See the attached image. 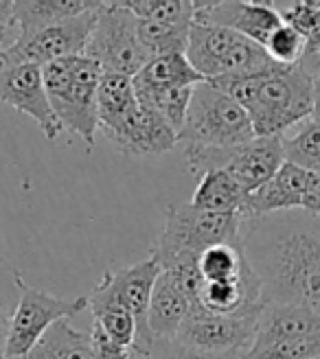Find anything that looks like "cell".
Returning <instances> with one entry per match:
<instances>
[{"label": "cell", "instance_id": "5bb4252c", "mask_svg": "<svg viewBox=\"0 0 320 359\" xmlns=\"http://www.w3.org/2000/svg\"><path fill=\"white\" fill-rule=\"evenodd\" d=\"M193 22L215 25L230 29L244 38L265 46L268 38L283 25L272 3H239V0H220V3H193Z\"/></svg>", "mask_w": 320, "mask_h": 359}, {"label": "cell", "instance_id": "f546056e", "mask_svg": "<svg viewBox=\"0 0 320 359\" xmlns=\"http://www.w3.org/2000/svg\"><path fill=\"white\" fill-rule=\"evenodd\" d=\"M320 357V335L255 342L246 359H312Z\"/></svg>", "mask_w": 320, "mask_h": 359}, {"label": "cell", "instance_id": "7a4b0ae2", "mask_svg": "<svg viewBox=\"0 0 320 359\" xmlns=\"http://www.w3.org/2000/svg\"><path fill=\"white\" fill-rule=\"evenodd\" d=\"M211 83L244 107L257 138L283 136L314 114L316 77L300 62L276 66L263 75L226 77Z\"/></svg>", "mask_w": 320, "mask_h": 359}, {"label": "cell", "instance_id": "6da1fadb", "mask_svg": "<svg viewBox=\"0 0 320 359\" xmlns=\"http://www.w3.org/2000/svg\"><path fill=\"white\" fill-rule=\"evenodd\" d=\"M239 241L265 304H300L320 313V217L296 208L241 219Z\"/></svg>", "mask_w": 320, "mask_h": 359}, {"label": "cell", "instance_id": "7c38bea8", "mask_svg": "<svg viewBox=\"0 0 320 359\" xmlns=\"http://www.w3.org/2000/svg\"><path fill=\"white\" fill-rule=\"evenodd\" d=\"M0 103L11 105L13 110L31 116L40 125L46 140H58L62 125L51 110L46 97L42 66L35 64H0Z\"/></svg>", "mask_w": 320, "mask_h": 359}, {"label": "cell", "instance_id": "8fae6325", "mask_svg": "<svg viewBox=\"0 0 320 359\" xmlns=\"http://www.w3.org/2000/svg\"><path fill=\"white\" fill-rule=\"evenodd\" d=\"M263 304L259 302L251 309H244L233 316H218L206 313L202 309H193L185 325L173 337L189 348L204 351V353H241L246 355L255 344L259 316L263 311Z\"/></svg>", "mask_w": 320, "mask_h": 359}, {"label": "cell", "instance_id": "3957f363", "mask_svg": "<svg viewBox=\"0 0 320 359\" xmlns=\"http://www.w3.org/2000/svg\"><path fill=\"white\" fill-rule=\"evenodd\" d=\"M42 77L51 110L62 132L77 134L88 149L95 145L99 130L97 90L103 68L86 55H75L42 66Z\"/></svg>", "mask_w": 320, "mask_h": 359}, {"label": "cell", "instance_id": "484cf974", "mask_svg": "<svg viewBox=\"0 0 320 359\" xmlns=\"http://www.w3.org/2000/svg\"><path fill=\"white\" fill-rule=\"evenodd\" d=\"M189 29L191 27H171V25H160V22L136 18L138 42L145 48L149 60L185 53L189 42Z\"/></svg>", "mask_w": 320, "mask_h": 359}, {"label": "cell", "instance_id": "d6a6232c", "mask_svg": "<svg viewBox=\"0 0 320 359\" xmlns=\"http://www.w3.org/2000/svg\"><path fill=\"white\" fill-rule=\"evenodd\" d=\"M27 290L22 274L18 272L15 265L0 255V309L7 311L9 316L18 307V302L22 298V292Z\"/></svg>", "mask_w": 320, "mask_h": 359}, {"label": "cell", "instance_id": "d4e9b609", "mask_svg": "<svg viewBox=\"0 0 320 359\" xmlns=\"http://www.w3.org/2000/svg\"><path fill=\"white\" fill-rule=\"evenodd\" d=\"M198 269L204 283H226V280H239L248 272V265L241 241L239 243H218L206 248L198 257Z\"/></svg>", "mask_w": 320, "mask_h": 359}, {"label": "cell", "instance_id": "ba28073f", "mask_svg": "<svg viewBox=\"0 0 320 359\" xmlns=\"http://www.w3.org/2000/svg\"><path fill=\"white\" fill-rule=\"evenodd\" d=\"M84 55L95 60L105 75L130 79L149 62V55L138 42L136 15L123 3H103L99 7Z\"/></svg>", "mask_w": 320, "mask_h": 359}, {"label": "cell", "instance_id": "52a82bcc", "mask_svg": "<svg viewBox=\"0 0 320 359\" xmlns=\"http://www.w3.org/2000/svg\"><path fill=\"white\" fill-rule=\"evenodd\" d=\"M185 158L193 175L208 171H226L237 182L253 193L261 189L286 163L283 156V136L255 138L237 147H195L185 145Z\"/></svg>", "mask_w": 320, "mask_h": 359}, {"label": "cell", "instance_id": "d6986e66", "mask_svg": "<svg viewBox=\"0 0 320 359\" xmlns=\"http://www.w3.org/2000/svg\"><path fill=\"white\" fill-rule=\"evenodd\" d=\"M202 81L204 77L195 73V68L185 57V53L154 57L140 68V73L136 77H132L136 97L158 95V93H167V90H178V88H191Z\"/></svg>", "mask_w": 320, "mask_h": 359}, {"label": "cell", "instance_id": "e0dca14e", "mask_svg": "<svg viewBox=\"0 0 320 359\" xmlns=\"http://www.w3.org/2000/svg\"><path fill=\"white\" fill-rule=\"evenodd\" d=\"M191 313V300L173 280L171 274L160 272L149 298L147 322L149 331L158 339H173Z\"/></svg>", "mask_w": 320, "mask_h": 359}, {"label": "cell", "instance_id": "4316f807", "mask_svg": "<svg viewBox=\"0 0 320 359\" xmlns=\"http://www.w3.org/2000/svg\"><path fill=\"white\" fill-rule=\"evenodd\" d=\"M123 5L140 20L171 27H191L195 18V5L191 0H126Z\"/></svg>", "mask_w": 320, "mask_h": 359}, {"label": "cell", "instance_id": "ffe728a7", "mask_svg": "<svg viewBox=\"0 0 320 359\" xmlns=\"http://www.w3.org/2000/svg\"><path fill=\"white\" fill-rule=\"evenodd\" d=\"M99 7L97 0H22L13 3V22L20 29L18 35H29Z\"/></svg>", "mask_w": 320, "mask_h": 359}, {"label": "cell", "instance_id": "8d00e7d4", "mask_svg": "<svg viewBox=\"0 0 320 359\" xmlns=\"http://www.w3.org/2000/svg\"><path fill=\"white\" fill-rule=\"evenodd\" d=\"M9 320L11 316L7 311L0 309V353H5L7 346V337H9Z\"/></svg>", "mask_w": 320, "mask_h": 359}, {"label": "cell", "instance_id": "ab89813d", "mask_svg": "<svg viewBox=\"0 0 320 359\" xmlns=\"http://www.w3.org/2000/svg\"><path fill=\"white\" fill-rule=\"evenodd\" d=\"M312 359H320V357H312Z\"/></svg>", "mask_w": 320, "mask_h": 359}, {"label": "cell", "instance_id": "44dd1931", "mask_svg": "<svg viewBox=\"0 0 320 359\" xmlns=\"http://www.w3.org/2000/svg\"><path fill=\"white\" fill-rule=\"evenodd\" d=\"M88 309L93 311L95 325L108 335L112 342L132 351L136 342V322L128 307L123 304L116 294L103 280L88 296Z\"/></svg>", "mask_w": 320, "mask_h": 359}, {"label": "cell", "instance_id": "7402d4cb", "mask_svg": "<svg viewBox=\"0 0 320 359\" xmlns=\"http://www.w3.org/2000/svg\"><path fill=\"white\" fill-rule=\"evenodd\" d=\"M248 193L233 175L226 171H208L198 177L191 204L206 212H241Z\"/></svg>", "mask_w": 320, "mask_h": 359}, {"label": "cell", "instance_id": "9a60e30c", "mask_svg": "<svg viewBox=\"0 0 320 359\" xmlns=\"http://www.w3.org/2000/svg\"><path fill=\"white\" fill-rule=\"evenodd\" d=\"M103 136L112 140L119 151L130 156H158L178 145V134L163 121V116L140 101L134 112Z\"/></svg>", "mask_w": 320, "mask_h": 359}, {"label": "cell", "instance_id": "83f0119b", "mask_svg": "<svg viewBox=\"0 0 320 359\" xmlns=\"http://www.w3.org/2000/svg\"><path fill=\"white\" fill-rule=\"evenodd\" d=\"M283 156H286V163L300 169L320 171V123L307 118L300 123L294 136H283Z\"/></svg>", "mask_w": 320, "mask_h": 359}, {"label": "cell", "instance_id": "603a6c76", "mask_svg": "<svg viewBox=\"0 0 320 359\" xmlns=\"http://www.w3.org/2000/svg\"><path fill=\"white\" fill-rule=\"evenodd\" d=\"M136 107H138V99L134 93L132 79L103 73V77L99 81V90H97L99 130L103 134L114 130L123 118L136 110Z\"/></svg>", "mask_w": 320, "mask_h": 359}, {"label": "cell", "instance_id": "d590c367", "mask_svg": "<svg viewBox=\"0 0 320 359\" xmlns=\"http://www.w3.org/2000/svg\"><path fill=\"white\" fill-rule=\"evenodd\" d=\"M303 210L320 217V171L312 173V182H309V189H307V195H305Z\"/></svg>", "mask_w": 320, "mask_h": 359}, {"label": "cell", "instance_id": "ac0fdd59", "mask_svg": "<svg viewBox=\"0 0 320 359\" xmlns=\"http://www.w3.org/2000/svg\"><path fill=\"white\" fill-rule=\"evenodd\" d=\"M320 335V313L300 304H263L255 342Z\"/></svg>", "mask_w": 320, "mask_h": 359}, {"label": "cell", "instance_id": "9c48e42d", "mask_svg": "<svg viewBox=\"0 0 320 359\" xmlns=\"http://www.w3.org/2000/svg\"><path fill=\"white\" fill-rule=\"evenodd\" d=\"M88 309V296L58 298L42 290L27 287L9 320V337L5 346L7 359L27 357L46 331L62 320L75 318Z\"/></svg>", "mask_w": 320, "mask_h": 359}, {"label": "cell", "instance_id": "8992f818", "mask_svg": "<svg viewBox=\"0 0 320 359\" xmlns=\"http://www.w3.org/2000/svg\"><path fill=\"white\" fill-rule=\"evenodd\" d=\"M255 138L251 118L233 97L211 81L195 86L178 142L195 147H237Z\"/></svg>", "mask_w": 320, "mask_h": 359}, {"label": "cell", "instance_id": "e575fe53", "mask_svg": "<svg viewBox=\"0 0 320 359\" xmlns=\"http://www.w3.org/2000/svg\"><path fill=\"white\" fill-rule=\"evenodd\" d=\"M15 27L13 22V3H9V0H5V3H0V53H3L9 44V33L11 29Z\"/></svg>", "mask_w": 320, "mask_h": 359}, {"label": "cell", "instance_id": "30bf717a", "mask_svg": "<svg viewBox=\"0 0 320 359\" xmlns=\"http://www.w3.org/2000/svg\"><path fill=\"white\" fill-rule=\"evenodd\" d=\"M103 5V3H101ZM97 11H88L77 18H70L60 25L40 29L29 35H18V38L0 53V64H35L46 66L51 62L84 55L91 33L97 22Z\"/></svg>", "mask_w": 320, "mask_h": 359}, {"label": "cell", "instance_id": "74e56055", "mask_svg": "<svg viewBox=\"0 0 320 359\" xmlns=\"http://www.w3.org/2000/svg\"><path fill=\"white\" fill-rule=\"evenodd\" d=\"M312 118H314L316 123H320V73H318V77H316V93H314V114H312Z\"/></svg>", "mask_w": 320, "mask_h": 359}, {"label": "cell", "instance_id": "836d02e7", "mask_svg": "<svg viewBox=\"0 0 320 359\" xmlns=\"http://www.w3.org/2000/svg\"><path fill=\"white\" fill-rule=\"evenodd\" d=\"M91 342H93L95 359H132L130 348L112 342V339L105 335L97 325H93V329H91Z\"/></svg>", "mask_w": 320, "mask_h": 359}, {"label": "cell", "instance_id": "1f68e13d", "mask_svg": "<svg viewBox=\"0 0 320 359\" xmlns=\"http://www.w3.org/2000/svg\"><path fill=\"white\" fill-rule=\"evenodd\" d=\"M132 359H246L241 353H204L189 348L175 339H154L147 355H132Z\"/></svg>", "mask_w": 320, "mask_h": 359}, {"label": "cell", "instance_id": "cb8c5ba5", "mask_svg": "<svg viewBox=\"0 0 320 359\" xmlns=\"http://www.w3.org/2000/svg\"><path fill=\"white\" fill-rule=\"evenodd\" d=\"M22 359H95L91 333H81L68 320H62Z\"/></svg>", "mask_w": 320, "mask_h": 359}, {"label": "cell", "instance_id": "4dcf8cb0", "mask_svg": "<svg viewBox=\"0 0 320 359\" xmlns=\"http://www.w3.org/2000/svg\"><path fill=\"white\" fill-rule=\"evenodd\" d=\"M263 48L272 62H276L281 66H296L305 55L307 40L294 27L283 22L279 29H274V33L268 38Z\"/></svg>", "mask_w": 320, "mask_h": 359}, {"label": "cell", "instance_id": "4fadbf2b", "mask_svg": "<svg viewBox=\"0 0 320 359\" xmlns=\"http://www.w3.org/2000/svg\"><path fill=\"white\" fill-rule=\"evenodd\" d=\"M160 274V267L154 257L138 261L130 267L105 272L103 283L116 294V298L126 304L136 322V342L132 346V355H147L154 346V335L149 331L147 311H149V298Z\"/></svg>", "mask_w": 320, "mask_h": 359}, {"label": "cell", "instance_id": "f1b7e54d", "mask_svg": "<svg viewBox=\"0 0 320 359\" xmlns=\"http://www.w3.org/2000/svg\"><path fill=\"white\" fill-rule=\"evenodd\" d=\"M193 90H195V86L167 90V93H158V95H145V97H136V99L163 116V121L178 134V138H180V132H182L185 121H187V112H189V103L193 97Z\"/></svg>", "mask_w": 320, "mask_h": 359}, {"label": "cell", "instance_id": "5b68a950", "mask_svg": "<svg viewBox=\"0 0 320 359\" xmlns=\"http://www.w3.org/2000/svg\"><path fill=\"white\" fill-rule=\"evenodd\" d=\"M185 57L204 81L261 75L274 64L261 44L230 29L204 22L191 25Z\"/></svg>", "mask_w": 320, "mask_h": 359}, {"label": "cell", "instance_id": "277c9868", "mask_svg": "<svg viewBox=\"0 0 320 359\" xmlns=\"http://www.w3.org/2000/svg\"><path fill=\"white\" fill-rule=\"evenodd\" d=\"M239 212L222 215L200 210L193 204H171L152 257L160 269L198 263V257L211 245L239 243Z\"/></svg>", "mask_w": 320, "mask_h": 359}, {"label": "cell", "instance_id": "2e32d148", "mask_svg": "<svg viewBox=\"0 0 320 359\" xmlns=\"http://www.w3.org/2000/svg\"><path fill=\"white\" fill-rule=\"evenodd\" d=\"M312 173L292 163H283L281 169L268 180L261 189L253 191L241 208V219H259L265 215H274L283 210L303 208L305 195L312 182Z\"/></svg>", "mask_w": 320, "mask_h": 359}, {"label": "cell", "instance_id": "f35d334b", "mask_svg": "<svg viewBox=\"0 0 320 359\" xmlns=\"http://www.w3.org/2000/svg\"><path fill=\"white\" fill-rule=\"evenodd\" d=\"M0 359H7V357H5V353H0Z\"/></svg>", "mask_w": 320, "mask_h": 359}]
</instances>
